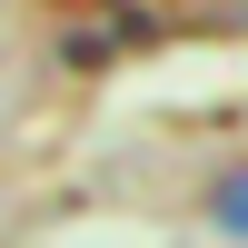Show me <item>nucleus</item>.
I'll use <instances>...</instances> for the list:
<instances>
[{
	"label": "nucleus",
	"instance_id": "obj_1",
	"mask_svg": "<svg viewBox=\"0 0 248 248\" xmlns=\"http://www.w3.org/2000/svg\"><path fill=\"white\" fill-rule=\"evenodd\" d=\"M209 218H218L229 238H248V169H238V179H218V199H209Z\"/></svg>",
	"mask_w": 248,
	"mask_h": 248
}]
</instances>
